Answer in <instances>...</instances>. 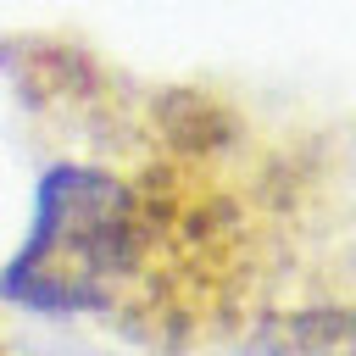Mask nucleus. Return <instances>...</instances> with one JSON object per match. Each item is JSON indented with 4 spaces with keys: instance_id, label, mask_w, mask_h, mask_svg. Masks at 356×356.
Instances as JSON below:
<instances>
[{
    "instance_id": "f03ea898",
    "label": "nucleus",
    "mask_w": 356,
    "mask_h": 356,
    "mask_svg": "<svg viewBox=\"0 0 356 356\" xmlns=\"http://www.w3.org/2000/svg\"><path fill=\"white\" fill-rule=\"evenodd\" d=\"M0 356H28V350H22V345H17V339H11L6 328H0Z\"/></svg>"
},
{
    "instance_id": "f257e3e1",
    "label": "nucleus",
    "mask_w": 356,
    "mask_h": 356,
    "mask_svg": "<svg viewBox=\"0 0 356 356\" xmlns=\"http://www.w3.org/2000/svg\"><path fill=\"white\" fill-rule=\"evenodd\" d=\"M33 200L0 300L134 356H356V122L0 33Z\"/></svg>"
}]
</instances>
